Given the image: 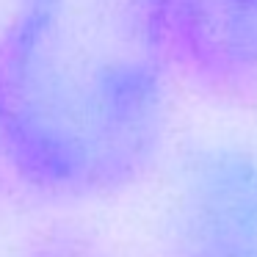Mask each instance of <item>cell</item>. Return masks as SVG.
I'll list each match as a JSON object with an SVG mask.
<instances>
[{
    "instance_id": "1",
    "label": "cell",
    "mask_w": 257,
    "mask_h": 257,
    "mask_svg": "<svg viewBox=\"0 0 257 257\" xmlns=\"http://www.w3.org/2000/svg\"><path fill=\"white\" fill-rule=\"evenodd\" d=\"M161 0H17L0 31V174L50 202L113 196L166 141Z\"/></svg>"
},
{
    "instance_id": "2",
    "label": "cell",
    "mask_w": 257,
    "mask_h": 257,
    "mask_svg": "<svg viewBox=\"0 0 257 257\" xmlns=\"http://www.w3.org/2000/svg\"><path fill=\"white\" fill-rule=\"evenodd\" d=\"M169 246L174 257H257V147L210 144L183 163Z\"/></svg>"
},
{
    "instance_id": "3",
    "label": "cell",
    "mask_w": 257,
    "mask_h": 257,
    "mask_svg": "<svg viewBox=\"0 0 257 257\" xmlns=\"http://www.w3.org/2000/svg\"><path fill=\"white\" fill-rule=\"evenodd\" d=\"M161 3L174 67L218 97H257V0Z\"/></svg>"
},
{
    "instance_id": "4",
    "label": "cell",
    "mask_w": 257,
    "mask_h": 257,
    "mask_svg": "<svg viewBox=\"0 0 257 257\" xmlns=\"http://www.w3.org/2000/svg\"><path fill=\"white\" fill-rule=\"evenodd\" d=\"M23 257H105V251L80 235H50L31 246Z\"/></svg>"
}]
</instances>
